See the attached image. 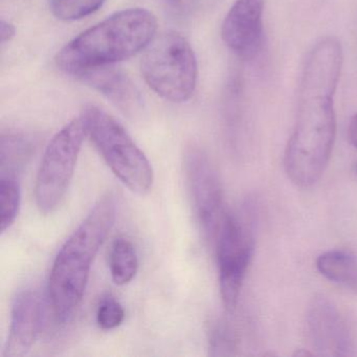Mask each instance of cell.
Masks as SVG:
<instances>
[{
    "label": "cell",
    "instance_id": "7a4b0ae2",
    "mask_svg": "<svg viewBox=\"0 0 357 357\" xmlns=\"http://www.w3.org/2000/svg\"><path fill=\"white\" fill-rule=\"evenodd\" d=\"M116 197L102 196L58 252L50 273L49 300L58 321H68L82 302L91 264L116 220Z\"/></svg>",
    "mask_w": 357,
    "mask_h": 357
},
{
    "label": "cell",
    "instance_id": "5bb4252c",
    "mask_svg": "<svg viewBox=\"0 0 357 357\" xmlns=\"http://www.w3.org/2000/svg\"><path fill=\"white\" fill-rule=\"evenodd\" d=\"M109 268L116 285H127L135 279L139 271V258L130 240L123 237L114 240L110 250Z\"/></svg>",
    "mask_w": 357,
    "mask_h": 357
},
{
    "label": "cell",
    "instance_id": "8992f818",
    "mask_svg": "<svg viewBox=\"0 0 357 357\" xmlns=\"http://www.w3.org/2000/svg\"><path fill=\"white\" fill-rule=\"evenodd\" d=\"M85 137L82 121L75 119L47 145L35 183V200L41 214H51L63 199Z\"/></svg>",
    "mask_w": 357,
    "mask_h": 357
},
{
    "label": "cell",
    "instance_id": "d6986e66",
    "mask_svg": "<svg viewBox=\"0 0 357 357\" xmlns=\"http://www.w3.org/2000/svg\"><path fill=\"white\" fill-rule=\"evenodd\" d=\"M125 310L122 304L112 294L103 296L98 307L97 323L103 330H114L122 325Z\"/></svg>",
    "mask_w": 357,
    "mask_h": 357
},
{
    "label": "cell",
    "instance_id": "ba28073f",
    "mask_svg": "<svg viewBox=\"0 0 357 357\" xmlns=\"http://www.w3.org/2000/svg\"><path fill=\"white\" fill-rule=\"evenodd\" d=\"M185 181L196 221L204 237L216 241L225 218L223 192L218 173L208 154L197 147L185 151Z\"/></svg>",
    "mask_w": 357,
    "mask_h": 357
},
{
    "label": "cell",
    "instance_id": "6da1fadb",
    "mask_svg": "<svg viewBox=\"0 0 357 357\" xmlns=\"http://www.w3.org/2000/svg\"><path fill=\"white\" fill-rule=\"evenodd\" d=\"M342 61V45L334 37L315 43L305 60L296 124L284 158L286 173L298 187H312L329 164L336 135L334 96Z\"/></svg>",
    "mask_w": 357,
    "mask_h": 357
},
{
    "label": "cell",
    "instance_id": "7c38bea8",
    "mask_svg": "<svg viewBox=\"0 0 357 357\" xmlns=\"http://www.w3.org/2000/svg\"><path fill=\"white\" fill-rule=\"evenodd\" d=\"M77 77L107 98L125 116L135 119L143 112V99L139 89L124 73L112 66L91 68Z\"/></svg>",
    "mask_w": 357,
    "mask_h": 357
},
{
    "label": "cell",
    "instance_id": "ac0fdd59",
    "mask_svg": "<svg viewBox=\"0 0 357 357\" xmlns=\"http://www.w3.org/2000/svg\"><path fill=\"white\" fill-rule=\"evenodd\" d=\"M208 342L212 356H229L235 354L237 349L235 334L225 323H217L213 326Z\"/></svg>",
    "mask_w": 357,
    "mask_h": 357
},
{
    "label": "cell",
    "instance_id": "3957f363",
    "mask_svg": "<svg viewBox=\"0 0 357 357\" xmlns=\"http://www.w3.org/2000/svg\"><path fill=\"white\" fill-rule=\"evenodd\" d=\"M156 30L155 16L147 10L116 12L68 43L56 56V64L75 77L91 68L114 66L144 51Z\"/></svg>",
    "mask_w": 357,
    "mask_h": 357
},
{
    "label": "cell",
    "instance_id": "44dd1931",
    "mask_svg": "<svg viewBox=\"0 0 357 357\" xmlns=\"http://www.w3.org/2000/svg\"><path fill=\"white\" fill-rule=\"evenodd\" d=\"M16 34V29L10 22L1 20L0 22V41L1 43H9L14 38Z\"/></svg>",
    "mask_w": 357,
    "mask_h": 357
},
{
    "label": "cell",
    "instance_id": "277c9868",
    "mask_svg": "<svg viewBox=\"0 0 357 357\" xmlns=\"http://www.w3.org/2000/svg\"><path fill=\"white\" fill-rule=\"evenodd\" d=\"M80 119L85 135L114 175L133 193L147 194L153 185V169L124 127L105 110L91 104L83 107Z\"/></svg>",
    "mask_w": 357,
    "mask_h": 357
},
{
    "label": "cell",
    "instance_id": "ffe728a7",
    "mask_svg": "<svg viewBox=\"0 0 357 357\" xmlns=\"http://www.w3.org/2000/svg\"><path fill=\"white\" fill-rule=\"evenodd\" d=\"M162 1L170 14L177 17H183L189 15L195 9L199 0H162Z\"/></svg>",
    "mask_w": 357,
    "mask_h": 357
},
{
    "label": "cell",
    "instance_id": "8fae6325",
    "mask_svg": "<svg viewBox=\"0 0 357 357\" xmlns=\"http://www.w3.org/2000/svg\"><path fill=\"white\" fill-rule=\"evenodd\" d=\"M41 319L38 294L26 289L18 292L12 305L11 326L3 357H22L34 344Z\"/></svg>",
    "mask_w": 357,
    "mask_h": 357
},
{
    "label": "cell",
    "instance_id": "603a6c76",
    "mask_svg": "<svg viewBox=\"0 0 357 357\" xmlns=\"http://www.w3.org/2000/svg\"><path fill=\"white\" fill-rule=\"evenodd\" d=\"M355 171H356V175H357V164H356V166H355Z\"/></svg>",
    "mask_w": 357,
    "mask_h": 357
},
{
    "label": "cell",
    "instance_id": "e0dca14e",
    "mask_svg": "<svg viewBox=\"0 0 357 357\" xmlns=\"http://www.w3.org/2000/svg\"><path fill=\"white\" fill-rule=\"evenodd\" d=\"M106 0H52V13L63 22L82 20L103 7Z\"/></svg>",
    "mask_w": 357,
    "mask_h": 357
},
{
    "label": "cell",
    "instance_id": "4fadbf2b",
    "mask_svg": "<svg viewBox=\"0 0 357 357\" xmlns=\"http://www.w3.org/2000/svg\"><path fill=\"white\" fill-rule=\"evenodd\" d=\"M317 271L332 283L357 292V258L346 250H328L317 257Z\"/></svg>",
    "mask_w": 357,
    "mask_h": 357
},
{
    "label": "cell",
    "instance_id": "30bf717a",
    "mask_svg": "<svg viewBox=\"0 0 357 357\" xmlns=\"http://www.w3.org/2000/svg\"><path fill=\"white\" fill-rule=\"evenodd\" d=\"M307 326L312 346L323 356H344L350 348L346 323L337 307L323 294L315 296L307 309Z\"/></svg>",
    "mask_w": 357,
    "mask_h": 357
},
{
    "label": "cell",
    "instance_id": "7402d4cb",
    "mask_svg": "<svg viewBox=\"0 0 357 357\" xmlns=\"http://www.w3.org/2000/svg\"><path fill=\"white\" fill-rule=\"evenodd\" d=\"M348 139L351 145L357 149V114L352 116L349 123Z\"/></svg>",
    "mask_w": 357,
    "mask_h": 357
},
{
    "label": "cell",
    "instance_id": "2e32d148",
    "mask_svg": "<svg viewBox=\"0 0 357 357\" xmlns=\"http://www.w3.org/2000/svg\"><path fill=\"white\" fill-rule=\"evenodd\" d=\"M31 144L28 139L20 135H3L0 142V165L1 174L15 175L17 164L24 160L30 153Z\"/></svg>",
    "mask_w": 357,
    "mask_h": 357
},
{
    "label": "cell",
    "instance_id": "9a60e30c",
    "mask_svg": "<svg viewBox=\"0 0 357 357\" xmlns=\"http://www.w3.org/2000/svg\"><path fill=\"white\" fill-rule=\"evenodd\" d=\"M20 208V188L13 175L0 176V215L1 231L5 233L15 222Z\"/></svg>",
    "mask_w": 357,
    "mask_h": 357
},
{
    "label": "cell",
    "instance_id": "52a82bcc",
    "mask_svg": "<svg viewBox=\"0 0 357 357\" xmlns=\"http://www.w3.org/2000/svg\"><path fill=\"white\" fill-rule=\"evenodd\" d=\"M221 300L227 312L235 311L254 255V236L244 219L227 212L216 238Z\"/></svg>",
    "mask_w": 357,
    "mask_h": 357
},
{
    "label": "cell",
    "instance_id": "9c48e42d",
    "mask_svg": "<svg viewBox=\"0 0 357 357\" xmlns=\"http://www.w3.org/2000/svg\"><path fill=\"white\" fill-rule=\"evenodd\" d=\"M265 0H236L221 26L223 43L236 55L252 59L263 45Z\"/></svg>",
    "mask_w": 357,
    "mask_h": 357
},
{
    "label": "cell",
    "instance_id": "5b68a950",
    "mask_svg": "<svg viewBox=\"0 0 357 357\" xmlns=\"http://www.w3.org/2000/svg\"><path fill=\"white\" fill-rule=\"evenodd\" d=\"M141 72L148 86L172 103L188 101L197 84L195 53L189 41L176 32L154 37L142 57Z\"/></svg>",
    "mask_w": 357,
    "mask_h": 357
}]
</instances>
